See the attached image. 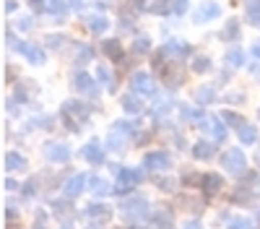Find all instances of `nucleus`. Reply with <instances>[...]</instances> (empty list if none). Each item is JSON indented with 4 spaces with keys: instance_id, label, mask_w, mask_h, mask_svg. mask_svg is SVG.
Returning <instances> with one entry per match:
<instances>
[{
    "instance_id": "41",
    "label": "nucleus",
    "mask_w": 260,
    "mask_h": 229,
    "mask_svg": "<svg viewBox=\"0 0 260 229\" xmlns=\"http://www.w3.org/2000/svg\"><path fill=\"white\" fill-rule=\"evenodd\" d=\"M148 11H151V13H169V11H172V6H169V0H159V3L148 6Z\"/></svg>"
},
{
    "instance_id": "47",
    "label": "nucleus",
    "mask_w": 260,
    "mask_h": 229,
    "mask_svg": "<svg viewBox=\"0 0 260 229\" xmlns=\"http://www.w3.org/2000/svg\"><path fill=\"white\" fill-rule=\"evenodd\" d=\"M182 229H203V226H201V221H198V219H190V221H185V224H182Z\"/></svg>"
},
{
    "instance_id": "3",
    "label": "nucleus",
    "mask_w": 260,
    "mask_h": 229,
    "mask_svg": "<svg viewBox=\"0 0 260 229\" xmlns=\"http://www.w3.org/2000/svg\"><path fill=\"white\" fill-rule=\"evenodd\" d=\"M130 89H133V94H138V96H154L156 83H154V78H151V73L136 71L133 76H130Z\"/></svg>"
},
{
    "instance_id": "4",
    "label": "nucleus",
    "mask_w": 260,
    "mask_h": 229,
    "mask_svg": "<svg viewBox=\"0 0 260 229\" xmlns=\"http://www.w3.org/2000/svg\"><path fill=\"white\" fill-rule=\"evenodd\" d=\"M221 167H224L229 175H242V172L247 170V156H245V151H240V149H229V151H224V156H221Z\"/></svg>"
},
{
    "instance_id": "10",
    "label": "nucleus",
    "mask_w": 260,
    "mask_h": 229,
    "mask_svg": "<svg viewBox=\"0 0 260 229\" xmlns=\"http://www.w3.org/2000/svg\"><path fill=\"white\" fill-rule=\"evenodd\" d=\"M73 86H76V91H78V94H86V96H96V94H99L96 81H94L89 73H76Z\"/></svg>"
},
{
    "instance_id": "12",
    "label": "nucleus",
    "mask_w": 260,
    "mask_h": 229,
    "mask_svg": "<svg viewBox=\"0 0 260 229\" xmlns=\"http://www.w3.org/2000/svg\"><path fill=\"white\" fill-rule=\"evenodd\" d=\"M201 190L206 193V195H216L224 187V180H221V175H216V172H206L201 180Z\"/></svg>"
},
{
    "instance_id": "51",
    "label": "nucleus",
    "mask_w": 260,
    "mask_h": 229,
    "mask_svg": "<svg viewBox=\"0 0 260 229\" xmlns=\"http://www.w3.org/2000/svg\"><path fill=\"white\" fill-rule=\"evenodd\" d=\"M13 8H16L13 0H6V13H13Z\"/></svg>"
},
{
    "instance_id": "30",
    "label": "nucleus",
    "mask_w": 260,
    "mask_h": 229,
    "mask_svg": "<svg viewBox=\"0 0 260 229\" xmlns=\"http://www.w3.org/2000/svg\"><path fill=\"white\" fill-rule=\"evenodd\" d=\"M229 229H257L255 221L250 216H232L229 219Z\"/></svg>"
},
{
    "instance_id": "35",
    "label": "nucleus",
    "mask_w": 260,
    "mask_h": 229,
    "mask_svg": "<svg viewBox=\"0 0 260 229\" xmlns=\"http://www.w3.org/2000/svg\"><path fill=\"white\" fill-rule=\"evenodd\" d=\"M172 112V102L164 99V102H156V107H154V117H164Z\"/></svg>"
},
{
    "instance_id": "39",
    "label": "nucleus",
    "mask_w": 260,
    "mask_h": 229,
    "mask_svg": "<svg viewBox=\"0 0 260 229\" xmlns=\"http://www.w3.org/2000/svg\"><path fill=\"white\" fill-rule=\"evenodd\" d=\"M187 8H190V3H187V0H172V13H175V16H182V13H187Z\"/></svg>"
},
{
    "instance_id": "44",
    "label": "nucleus",
    "mask_w": 260,
    "mask_h": 229,
    "mask_svg": "<svg viewBox=\"0 0 260 229\" xmlns=\"http://www.w3.org/2000/svg\"><path fill=\"white\" fill-rule=\"evenodd\" d=\"M47 45H50L52 50H57V47L62 45V37H57V34H47Z\"/></svg>"
},
{
    "instance_id": "48",
    "label": "nucleus",
    "mask_w": 260,
    "mask_h": 229,
    "mask_svg": "<svg viewBox=\"0 0 260 229\" xmlns=\"http://www.w3.org/2000/svg\"><path fill=\"white\" fill-rule=\"evenodd\" d=\"M3 187H6V190H16L18 182H16V180H11V177H6V180H3Z\"/></svg>"
},
{
    "instance_id": "52",
    "label": "nucleus",
    "mask_w": 260,
    "mask_h": 229,
    "mask_svg": "<svg viewBox=\"0 0 260 229\" xmlns=\"http://www.w3.org/2000/svg\"><path fill=\"white\" fill-rule=\"evenodd\" d=\"M34 229H47V226H45V224H42V221H39V224H34Z\"/></svg>"
},
{
    "instance_id": "26",
    "label": "nucleus",
    "mask_w": 260,
    "mask_h": 229,
    "mask_svg": "<svg viewBox=\"0 0 260 229\" xmlns=\"http://www.w3.org/2000/svg\"><path fill=\"white\" fill-rule=\"evenodd\" d=\"M52 214L68 221V219L73 216V211H71V203H68V201H55V203H52Z\"/></svg>"
},
{
    "instance_id": "24",
    "label": "nucleus",
    "mask_w": 260,
    "mask_h": 229,
    "mask_svg": "<svg viewBox=\"0 0 260 229\" xmlns=\"http://www.w3.org/2000/svg\"><path fill=\"white\" fill-rule=\"evenodd\" d=\"M125 133H120V130H115L112 128V133L110 136H107V149H110V151H120V149H125Z\"/></svg>"
},
{
    "instance_id": "8",
    "label": "nucleus",
    "mask_w": 260,
    "mask_h": 229,
    "mask_svg": "<svg viewBox=\"0 0 260 229\" xmlns=\"http://www.w3.org/2000/svg\"><path fill=\"white\" fill-rule=\"evenodd\" d=\"M45 154H47V159H50L52 164H68V161H71V146L50 141V143L45 146Z\"/></svg>"
},
{
    "instance_id": "14",
    "label": "nucleus",
    "mask_w": 260,
    "mask_h": 229,
    "mask_svg": "<svg viewBox=\"0 0 260 229\" xmlns=\"http://www.w3.org/2000/svg\"><path fill=\"white\" fill-rule=\"evenodd\" d=\"M219 16H221L219 3H213V0H208V3H203L198 11H195L192 21H195V24H203V21H208V18H219Z\"/></svg>"
},
{
    "instance_id": "31",
    "label": "nucleus",
    "mask_w": 260,
    "mask_h": 229,
    "mask_svg": "<svg viewBox=\"0 0 260 229\" xmlns=\"http://www.w3.org/2000/svg\"><path fill=\"white\" fill-rule=\"evenodd\" d=\"M71 6H68V0H47V11L52 13V16H65V11H68Z\"/></svg>"
},
{
    "instance_id": "28",
    "label": "nucleus",
    "mask_w": 260,
    "mask_h": 229,
    "mask_svg": "<svg viewBox=\"0 0 260 229\" xmlns=\"http://www.w3.org/2000/svg\"><path fill=\"white\" fill-rule=\"evenodd\" d=\"M221 39H224V42L240 39V24H237V21H226V26H224V31H221Z\"/></svg>"
},
{
    "instance_id": "23",
    "label": "nucleus",
    "mask_w": 260,
    "mask_h": 229,
    "mask_svg": "<svg viewBox=\"0 0 260 229\" xmlns=\"http://www.w3.org/2000/svg\"><path fill=\"white\" fill-rule=\"evenodd\" d=\"M224 62H226L229 68H242V66H245V52L237 50V47H232V50L224 55Z\"/></svg>"
},
{
    "instance_id": "20",
    "label": "nucleus",
    "mask_w": 260,
    "mask_h": 229,
    "mask_svg": "<svg viewBox=\"0 0 260 229\" xmlns=\"http://www.w3.org/2000/svg\"><path fill=\"white\" fill-rule=\"evenodd\" d=\"M24 57L31 62V66H42V62H45V50H42L39 45H26V52H24Z\"/></svg>"
},
{
    "instance_id": "36",
    "label": "nucleus",
    "mask_w": 260,
    "mask_h": 229,
    "mask_svg": "<svg viewBox=\"0 0 260 229\" xmlns=\"http://www.w3.org/2000/svg\"><path fill=\"white\" fill-rule=\"evenodd\" d=\"M156 187H159V190H164V193H172V190H175V187H177V180H172V177H159L156 180Z\"/></svg>"
},
{
    "instance_id": "42",
    "label": "nucleus",
    "mask_w": 260,
    "mask_h": 229,
    "mask_svg": "<svg viewBox=\"0 0 260 229\" xmlns=\"http://www.w3.org/2000/svg\"><path fill=\"white\" fill-rule=\"evenodd\" d=\"M29 6L34 13H42V11H47V0H29Z\"/></svg>"
},
{
    "instance_id": "34",
    "label": "nucleus",
    "mask_w": 260,
    "mask_h": 229,
    "mask_svg": "<svg viewBox=\"0 0 260 229\" xmlns=\"http://www.w3.org/2000/svg\"><path fill=\"white\" fill-rule=\"evenodd\" d=\"M154 224H156V229H172V214H169V211L156 214V216H154Z\"/></svg>"
},
{
    "instance_id": "18",
    "label": "nucleus",
    "mask_w": 260,
    "mask_h": 229,
    "mask_svg": "<svg viewBox=\"0 0 260 229\" xmlns=\"http://www.w3.org/2000/svg\"><path fill=\"white\" fill-rule=\"evenodd\" d=\"M86 214H89L91 219L107 221V219H112V208L107 203H89V206H86Z\"/></svg>"
},
{
    "instance_id": "11",
    "label": "nucleus",
    "mask_w": 260,
    "mask_h": 229,
    "mask_svg": "<svg viewBox=\"0 0 260 229\" xmlns=\"http://www.w3.org/2000/svg\"><path fill=\"white\" fill-rule=\"evenodd\" d=\"M83 159L89 161V164H94V167H99V164H104V146L99 143V141H89L83 146Z\"/></svg>"
},
{
    "instance_id": "49",
    "label": "nucleus",
    "mask_w": 260,
    "mask_h": 229,
    "mask_svg": "<svg viewBox=\"0 0 260 229\" xmlns=\"http://www.w3.org/2000/svg\"><path fill=\"white\" fill-rule=\"evenodd\" d=\"M68 6H71L73 11H83V0H68Z\"/></svg>"
},
{
    "instance_id": "37",
    "label": "nucleus",
    "mask_w": 260,
    "mask_h": 229,
    "mask_svg": "<svg viewBox=\"0 0 260 229\" xmlns=\"http://www.w3.org/2000/svg\"><path fill=\"white\" fill-rule=\"evenodd\" d=\"M115 130H120V133H125V136H133V122H130V120H117L115 122Z\"/></svg>"
},
{
    "instance_id": "17",
    "label": "nucleus",
    "mask_w": 260,
    "mask_h": 229,
    "mask_svg": "<svg viewBox=\"0 0 260 229\" xmlns=\"http://www.w3.org/2000/svg\"><path fill=\"white\" fill-rule=\"evenodd\" d=\"M89 190H91L96 198H104V195L112 193V185L107 182L104 177H99V175H91V177H89Z\"/></svg>"
},
{
    "instance_id": "25",
    "label": "nucleus",
    "mask_w": 260,
    "mask_h": 229,
    "mask_svg": "<svg viewBox=\"0 0 260 229\" xmlns=\"http://www.w3.org/2000/svg\"><path fill=\"white\" fill-rule=\"evenodd\" d=\"M104 55L107 57H112V60H120L122 57V47H120V39H107L104 45H102Z\"/></svg>"
},
{
    "instance_id": "43",
    "label": "nucleus",
    "mask_w": 260,
    "mask_h": 229,
    "mask_svg": "<svg viewBox=\"0 0 260 229\" xmlns=\"http://www.w3.org/2000/svg\"><path fill=\"white\" fill-rule=\"evenodd\" d=\"M16 26H18L21 31H29V29H31V18H29V16H21V18L16 21Z\"/></svg>"
},
{
    "instance_id": "54",
    "label": "nucleus",
    "mask_w": 260,
    "mask_h": 229,
    "mask_svg": "<svg viewBox=\"0 0 260 229\" xmlns=\"http://www.w3.org/2000/svg\"><path fill=\"white\" fill-rule=\"evenodd\" d=\"M257 115H260V110H257Z\"/></svg>"
},
{
    "instance_id": "32",
    "label": "nucleus",
    "mask_w": 260,
    "mask_h": 229,
    "mask_svg": "<svg viewBox=\"0 0 260 229\" xmlns=\"http://www.w3.org/2000/svg\"><path fill=\"white\" fill-rule=\"evenodd\" d=\"M221 120L229 122L232 128H237V130H240L242 125H245V117H242V115H237V112H232V110H224V112H221Z\"/></svg>"
},
{
    "instance_id": "5",
    "label": "nucleus",
    "mask_w": 260,
    "mask_h": 229,
    "mask_svg": "<svg viewBox=\"0 0 260 229\" xmlns=\"http://www.w3.org/2000/svg\"><path fill=\"white\" fill-rule=\"evenodd\" d=\"M198 128H201V130H206V133H211V138H213L216 143L226 141V136H229V133H226V125H224V120H221V117H216V115L203 117Z\"/></svg>"
},
{
    "instance_id": "50",
    "label": "nucleus",
    "mask_w": 260,
    "mask_h": 229,
    "mask_svg": "<svg viewBox=\"0 0 260 229\" xmlns=\"http://www.w3.org/2000/svg\"><path fill=\"white\" fill-rule=\"evenodd\" d=\"M252 55H255V57L260 60V39H257V42H255V45H252Z\"/></svg>"
},
{
    "instance_id": "9",
    "label": "nucleus",
    "mask_w": 260,
    "mask_h": 229,
    "mask_svg": "<svg viewBox=\"0 0 260 229\" xmlns=\"http://www.w3.org/2000/svg\"><path fill=\"white\" fill-rule=\"evenodd\" d=\"M86 185H89V177H86V175H73L68 182H65L62 195L68 198V201H73V198H78V195L86 190Z\"/></svg>"
},
{
    "instance_id": "15",
    "label": "nucleus",
    "mask_w": 260,
    "mask_h": 229,
    "mask_svg": "<svg viewBox=\"0 0 260 229\" xmlns=\"http://www.w3.org/2000/svg\"><path fill=\"white\" fill-rule=\"evenodd\" d=\"M120 104L127 115H141L143 112V96H138V94H122Z\"/></svg>"
},
{
    "instance_id": "2",
    "label": "nucleus",
    "mask_w": 260,
    "mask_h": 229,
    "mask_svg": "<svg viewBox=\"0 0 260 229\" xmlns=\"http://www.w3.org/2000/svg\"><path fill=\"white\" fill-rule=\"evenodd\" d=\"M120 211L125 219H133V221H141V219H148L151 211H148V201L141 198V195H133V198H127L122 206H120Z\"/></svg>"
},
{
    "instance_id": "46",
    "label": "nucleus",
    "mask_w": 260,
    "mask_h": 229,
    "mask_svg": "<svg viewBox=\"0 0 260 229\" xmlns=\"http://www.w3.org/2000/svg\"><path fill=\"white\" fill-rule=\"evenodd\" d=\"M89 60H91V50H89V47H83V50H81V57H78V62L83 66V62H89Z\"/></svg>"
},
{
    "instance_id": "27",
    "label": "nucleus",
    "mask_w": 260,
    "mask_h": 229,
    "mask_svg": "<svg viewBox=\"0 0 260 229\" xmlns=\"http://www.w3.org/2000/svg\"><path fill=\"white\" fill-rule=\"evenodd\" d=\"M89 29H91L94 34H104L107 29H110V21H107L104 16H91V18H89Z\"/></svg>"
},
{
    "instance_id": "7",
    "label": "nucleus",
    "mask_w": 260,
    "mask_h": 229,
    "mask_svg": "<svg viewBox=\"0 0 260 229\" xmlns=\"http://www.w3.org/2000/svg\"><path fill=\"white\" fill-rule=\"evenodd\" d=\"M60 112H65V115H71L78 125H83L86 120H89V115H91V107L86 102H78V99H68L62 104V110Z\"/></svg>"
},
{
    "instance_id": "53",
    "label": "nucleus",
    "mask_w": 260,
    "mask_h": 229,
    "mask_svg": "<svg viewBox=\"0 0 260 229\" xmlns=\"http://www.w3.org/2000/svg\"><path fill=\"white\" fill-rule=\"evenodd\" d=\"M130 229H146V226H141V224H136V226H130Z\"/></svg>"
},
{
    "instance_id": "21",
    "label": "nucleus",
    "mask_w": 260,
    "mask_h": 229,
    "mask_svg": "<svg viewBox=\"0 0 260 229\" xmlns=\"http://www.w3.org/2000/svg\"><path fill=\"white\" fill-rule=\"evenodd\" d=\"M245 16L252 26H260V0H247L245 3Z\"/></svg>"
},
{
    "instance_id": "13",
    "label": "nucleus",
    "mask_w": 260,
    "mask_h": 229,
    "mask_svg": "<svg viewBox=\"0 0 260 229\" xmlns=\"http://www.w3.org/2000/svg\"><path fill=\"white\" fill-rule=\"evenodd\" d=\"M26 167H29V161L18 151H6V156H3V170L6 172H24Z\"/></svg>"
},
{
    "instance_id": "16",
    "label": "nucleus",
    "mask_w": 260,
    "mask_h": 229,
    "mask_svg": "<svg viewBox=\"0 0 260 229\" xmlns=\"http://www.w3.org/2000/svg\"><path fill=\"white\" fill-rule=\"evenodd\" d=\"M216 154V146H213V141H198V143H192V156L198 159V161H206V159H211Z\"/></svg>"
},
{
    "instance_id": "45",
    "label": "nucleus",
    "mask_w": 260,
    "mask_h": 229,
    "mask_svg": "<svg viewBox=\"0 0 260 229\" xmlns=\"http://www.w3.org/2000/svg\"><path fill=\"white\" fill-rule=\"evenodd\" d=\"M13 216H18V208H16V206H13V203H6V219H8V221H11V219H13Z\"/></svg>"
},
{
    "instance_id": "22",
    "label": "nucleus",
    "mask_w": 260,
    "mask_h": 229,
    "mask_svg": "<svg viewBox=\"0 0 260 229\" xmlns=\"http://www.w3.org/2000/svg\"><path fill=\"white\" fill-rule=\"evenodd\" d=\"M237 138H240V143H242V146H252V143L257 141V130L252 128V125H247V122H245L242 128L237 130Z\"/></svg>"
},
{
    "instance_id": "19",
    "label": "nucleus",
    "mask_w": 260,
    "mask_h": 229,
    "mask_svg": "<svg viewBox=\"0 0 260 229\" xmlns=\"http://www.w3.org/2000/svg\"><path fill=\"white\" fill-rule=\"evenodd\" d=\"M96 81L102 86H107V91H115V78H112V71L104 66V62H96Z\"/></svg>"
},
{
    "instance_id": "1",
    "label": "nucleus",
    "mask_w": 260,
    "mask_h": 229,
    "mask_svg": "<svg viewBox=\"0 0 260 229\" xmlns=\"http://www.w3.org/2000/svg\"><path fill=\"white\" fill-rule=\"evenodd\" d=\"M141 180H143V170H130V167H120L115 193H117V195H127Z\"/></svg>"
},
{
    "instance_id": "33",
    "label": "nucleus",
    "mask_w": 260,
    "mask_h": 229,
    "mask_svg": "<svg viewBox=\"0 0 260 229\" xmlns=\"http://www.w3.org/2000/svg\"><path fill=\"white\" fill-rule=\"evenodd\" d=\"M192 71H195V73H208V71H211V60H208L206 55H198V57L192 60Z\"/></svg>"
},
{
    "instance_id": "29",
    "label": "nucleus",
    "mask_w": 260,
    "mask_h": 229,
    "mask_svg": "<svg viewBox=\"0 0 260 229\" xmlns=\"http://www.w3.org/2000/svg\"><path fill=\"white\" fill-rule=\"evenodd\" d=\"M213 99H216V91L211 86H201L195 91V104H211Z\"/></svg>"
},
{
    "instance_id": "40",
    "label": "nucleus",
    "mask_w": 260,
    "mask_h": 229,
    "mask_svg": "<svg viewBox=\"0 0 260 229\" xmlns=\"http://www.w3.org/2000/svg\"><path fill=\"white\" fill-rule=\"evenodd\" d=\"M37 190H39V182H37V177H31V180L24 185V198H34Z\"/></svg>"
},
{
    "instance_id": "6",
    "label": "nucleus",
    "mask_w": 260,
    "mask_h": 229,
    "mask_svg": "<svg viewBox=\"0 0 260 229\" xmlns=\"http://www.w3.org/2000/svg\"><path fill=\"white\" fill-rule=\"evenodd\" d=\"M143 167L148 172H167L172 167V156L167 151H151L143 156Z\"/></svg>"
},
{
    "instance_id": "38",
    "label": "nucleus",
    "mask_w": 260,
    "mask_h": 229,
    "mask_svg": "<svg viewBox=\"0 0 260 229\" xmlns=\"http://www.w3.org/2000/svg\"><path fill=\"white\" fill-rule=\"evenodd\" d=\"M133 50H136V52H148V50H151V39H148V37H138V39L133 42Z\"/></svg>"
}]
</instances>
